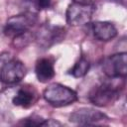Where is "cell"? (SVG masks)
Listing matches in <instances>:
<instances>
[{
	"label": "cell",
	"mask_w": 127,
	"mask_h": 127,
	"mask_svg": "<svg viewBox=\"0 0 127 127\" xmlns=\"http://www.w3.org/2000/svg\"><path fill=\"white\" fill-rule=\"evenodd\" d=\"M111 81L103 82L94 87L89 93V100L95 106L103 107L113 104L119 97L124 86V79L115 82L116 78H110Z\"/></svg>",
	"instance_id": "cell-1"
},
{
	"label": "cell",
	"mask_w": 127,
	"mask_h": 127,
	"mask_svg": "<svg viewBox=\"0 0 127 127\" xmlns=\"http://www.w3.org/2000/svg\"><path fill=\"white\" fill-rule=\"evenodd\" d=\"M27 73L25 64L13 58L10 53L0 54V81L6 84H14L21 81Z\"/></svg>",
	"instance_id": "cell-2"
},
{
	"label": "cell",
	"mask_w": 127,
	"mask_h": 127,
	"mask_svg": "<svg viewBox=\"0 0 127 127\" xmlns=\"http://www.w3.org/2000/svg\"><path fill=\"white\" fill-rule=\"evenodd\" d=\"M44 99L54 107H63L72 104L77 100L76 92L61 83H51L49 84L44 92Z\"/></svg>",
	"instance_id": "cell-3"
},
{
	"label": "cell",
	"mask_w": 127,
	"mask_h": 127,
	"mask_svg": "<svg viewBox=\"0 0 127 127\" xmlns=\"http://www.w3.org/2000/svg\"><path fill=\"white\" fill-rule=\"evenodd\" d=\"M37 16L32 12H25L18 15H14L7 19L4 26V34L14 39L17 36H20L26 32H29L30 29L36 24Z\"/></svg>",
	"instance_id": "cell-4"
},
{
	"label": "cell",
	"mask_w": 127,
	"mask_h": 127,
	"mask_svg": "<svg viewBox=\"0 0 127 127\" xmlns=\"http://www.w3.org/2000/svg\"><path fill=\"white\" fill-rule=\"evenodd\" d=\"M94 11L95 6L92 3L72 2L67 6L65 12L66 23L73 27L84 26L86 24H89Z\"/></svg>",
	"instance_id": "cell-5"
},
{
	"label": "cell",
	"mask_w": 127,
	"mask_h": 127,
	"mask_svg": "<svg viewBox=\"0 0 127 127\" xmlns=\"http://www.w3.org/2000/svg\"><path fill=\"white\" fill-rule=\"evenodd\" d=\"M64 37L65 29L64 27L45 24L39 28L34 38L41 48L50 49L52 46L62 42Z\"/></svg>",
	"instance_id": "cell-6"
},
{
	"label": "cell",
	"mask_w": 127,
	"mask_h": 127,
	"mask_svg": "<svg viewBox=\"0 0 127 127\" xmlns=\"http://www.w3.org/2000/svg\"><path fill=\"white\" fill-rule=\"evenodd\" d=\"M101 69L108 78H125L127 74V54L122 52L107 57L101 64Z\"/></svg>",
	"instance_id": "cell-7"
},
{
	"label": "cell",
	"mask_w": 127,
	"mask_h": 127,
	"mask_svg": "<svg viewBox=\"0 0 127 127\" xmlns=\"http://www.w3.org/2000/svg\"><path fill=\"white\" fill-rule=\"evenodd\" d=\"M109 118L103 112L90 107L78 108L69 115V121L79 125H95L104 123Z\"/></svg>",
	"instance_id": "cell-8"
},
{
	"label": "cell",
	"mask_w": 127,
	"mask_h": 127,
	"mask_svg": "<svg viewBox=\"0 0 127 127\" xmlns=\"http://www.w3.org/2000/svg\"><path fill=\"white\" fill-rule=\"evenodd\" d=\"M93 37L98 41L107 42L114 39L117 36L116 27L107 21H95L90 26Z\"/></svg>",
	"instance_id": "cell-9"
},
{
	"label": "cell",
	"mask_w": 127,
	"mask_h": 127,
	"mask_svg": "<svg viewBox=\"0 0 127 127\" xmlns=\"http://www.w3.org/2000/svg\"><path fill=\"white\" fill-rule=\"evenodd\" d=\"M35 73L37 79L40 82L45 83L51 80L56 74L53 61L48 58H42L38 60L35 66Z\"/></svg>",
	"instance_id": "cell-10"
},
{
	"label": "cell",
	"mask_w": 127,
	"mask_h": 127,
	"mask_svg": "<svg viewBox=\"0 0 127 127\" xmlns=\"http://www.w3.org/2000/svg\"><path fill=\"white\" fill-rule=\"evenodd\" d=\"M37 100V93L32 88L22 87L20 88L12 99V102L16 106L28 108L32 106Z\"/></svg>",
	"instance_id": "cell-11"
},
{
	"label": "cell",
	"mask_w": 127,
	"mask_h": 127,
	"mask_svg": "<svg viewBox=\"0 0 127 127\" xmlns=\"http://www.w3.org/2000/svg\"><path fill=\"white\" fill-rule=\"evenodd\" d=\"M89 67H90L89 62L85 58H80L78 61L75 62L73 66L69 69L68 73L75 78H79V77L84 76L88 72Z\"/></svg>",
	"instance_id": "cell-12"
},
{
	"label": "cell",
	"mask_w": 127,
	"mask_h": 127,
	"mask_svg": "<svg viewBox=\"0 0 127 127\" xmlns=\"http://www.w3.org/2000/svg\"><path fill=\"white\" fill-rule=\"evenodd\" d=\"M32 37L33 36H31L30 31L29 32H26V33H24V34H22L20 36L15 37L14 39H12L13 40V45L16 48H20V49L21 48H24V47H26L30 43V41L32 40Z\"/></svg>",
	"instance_id": "cell-13"
},
{
	"label": "cell",
	"mask_w": 127,
	"mask_h": 127,
	"mask_svg": "<svg viewBox=\"0 0 127 127\" xmlns=\"http://www.w3.org/2000/svg\"><path fill=\"white\" fill-rule=\"evenodd\" d=\"M45 119H43L40 116L37 115H31L21 121V124L27 125V126H41Z\"/></svg>",
	"instance_id": "cell-14"
},
{
	"label": "cell",
	"mask_w": 127,
	"mask_h": 127,
	"mask_svg": "<svg viewBox=\"0 0 127 127\" xmlns=\"http://www.w3.org/2000/svg\"><path fill=\"white\" fill-rule=\"evenodd\" d=\"M33 4V6L35 8H37L38 10H44L47 9L50 5L52 0H30Z\"/></svg>",
	"instance_id": "cell-15"
},
{
	"label": "cell",
	"mask_w": 127,
	"mask_h": 127,
	"mask_svg": "<svg viewBox=\"0 0 127 127\" xmlns=\"http://www.w3.org/2000/svg\"><path fill=\"white\" fill-rule=\"evenodd\" d=\"M61 125H62V123L57 121V120H55V119H45L41 126H48V127H50V126H61Z\"/></svg>",
	"instance_id": "cell-16"
},
{
	"label": "cell",
	"mask_w": 127,
	"mask_h": 127,
	"mask_svg": "<svg viewBox=\"0 0 127 127\" xmlns=\"http://www.w3.org/2000/svg\"><path fill=\"white\" fill-rule=\"evenodd\" d=\"M73 2H79V3H91V0H73Z\"/></svg>",
	"instance_id": "cell-17"
}]
</instances>
